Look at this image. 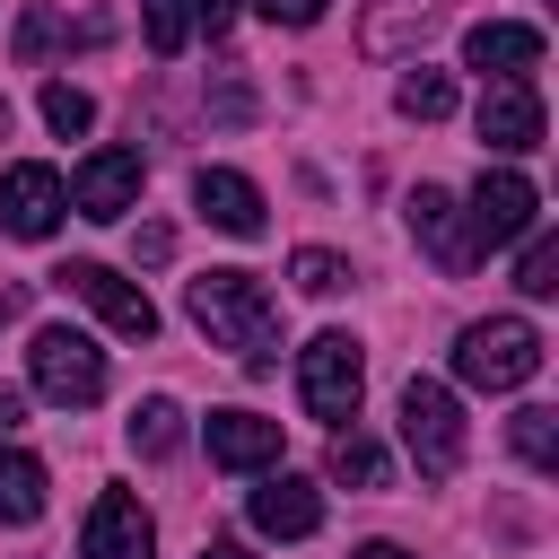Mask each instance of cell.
Masks as SVG:
<instances>
[{
  "mask_svg": "<svg viewBox=\"0 0 559 559\" xmlns=\"http://www.w3.org/2000/svg\"><path fill=\"white\" fill-rule=\"evenodd\" d=\"M183 314L210 332V349H227L236 367H271L280 358V297L253 271H201L183 280Z\"/></svg>",
  "mask_w": 559,
  "mask_h": 559,
  "instance_id": "cell-1",
  "label": "cell"
},
{
  "mask_svg": "<svg viewBox=\"0 0 559 559\" xmlns=\"http://www.w3.org/2000/svg\"><path fill=\"white\" fill-rule=\"evenodd\" d=\"M454 376L472 393H515V384L542 376V332L524 314H480V323L454 332Z\"/></svg>",
  "mask_w": 559,
  "mask_h": 559,
  "instance_id": "cell-2",
  "label": "cell"
},
{
  "mask_svg": "<svg viewBox=\"0 0 559 559\" xmlns=\"http://www.w3.org/2000/svg\"><path fill=\"white\" fill-rule=\"evenodd\" d=\"M26 384H35L44 402H61V411H87V402H105V349H96L79 323H35V341H26Z\"/></svg>",
  "mask_w": 559,
  "mask_h": 559,
  "instance_id": "cell-3",
  "label": "cell"
},
{
  "mask_svg": "<svg viewBox=\"0 0 559 559\" xmlns=\"http://www.w3.org/2000/svg\"><path fill=\"white\" fill-rule=\"evenodd\" d=\"M402 445H411V463H419V480H454L463 472V402L437 384V376H411L402 384Z\"/></svg>",
  "mask_w": 559,
  "mask_h": 559,
  "instance_id": "cell-4",
  "label": "cell"
},
{
  "mask_svg": "<svg viewBox=\"0 0 559 559\" xmlns=\"http://www.w3.org/2000/svg\"><path fill=\"white\" fill-rule=\"evenodd\" d=\"M358 393H367V358H358V341L349 332H314L306 349H297V402L314 411V419H358Z\"/></svg>",
  "mask_w": 559,
  "mask_h": 559,
  "instance_id": "cell-5",
  "label": "cell"
},
{
  "mask_svg": "<svg viewBox=\"0 0 559 559\" xmlns=\"http://www.w3.org/2000/svg\"><path fill=\"white\" fill-rule=\"evenodd\" d=\"M533 227H542V192H533L515 166H480V183H472V201H463L472 253H498V245H515V236H533Z\"/></svg>",
  "mask_w": 559,
  "mask_h": 559,
  "instance_id": "cell-6",
  "label": "cell"
},
{
  "mask_svg": "<svg viewBox=\"0 0 559 559\" xmlns=\"http://www.w3.org/2000/svg\"><path fill=\"white\" fill-rule=\"evenodd\" d=\"M52 288H70L79 306H96V314H105V332H122V341H148V332H157L148 288H140V280H122V271H105V262H61V271H52Z\"/></svg>",
  "mask_w": 559,
  "mask_h": 559,
  "instance_id": "cell-7",
  "label": "cell"
},
{
  "mask_svg": "<svg viewBox=\"0 0 559 559\" xmlns=\"http://www.w3.org/2000/svg\"><path fill=\"white\" fill-rule=\"evenodd\" d=\"M140 175H148V166H140V148H122V140H114V148H87V157L70 166V183H61V192H70V210H79V218H122V210L140 201Z\"/></svg>",
  "mask_w": 559,
  "mask_h": 559,
  "instance_id": "cell-8",
  "label": "cell"
},
{
  "mask_svg": "<svg viewBox=\"0 0 559 559\" xmlns=\"http://www.w3.org/2000/svg\"><path fill=\"white\" fill-rule=\"evenodd\" d=\"M445 17H454V0H367L358 9V52L367 61H411Z\"/></svg>",
  "mask_w": 559,
  "mask_h": 559,
  "instance_id": "cell-9",
  "label": "cell"
},
{
  "mask_svg": "<svg viewBox=\"0 0 559 559\" xmlns=\"http://www.w3.org/2000/svg\"><path fill=\"white\" fill-rule=\"evenodd\" d=\"M542 96H533V79H489L480 87V140L498 148V157H533L542 148Z\"/></svg>",
  "mask_w": 559,
  "mask_h": 559,
  "instance_id": "cell-10",
  "label": "cell"
},
{
  "mask_svg": "<svg viewBox=\"0 0 559 559\" xmlns=\"http://www.w3.org/2000/svg\"><path fill=\"white\" fill-rule=\"evenodd\" d=\"M148 550H157L148 507H140L131 489H105V498L87 507V524H79V559H148Z\"/></svg>",
  "mask_w": 559,
  "mask_h": 559,
  "instance_id": "cell-11",
  "label": "cell"
},
{
  "mask_svg": "<svg viewBox=\"0 0 559 559\" xmlns=\"http://www.w3.org/2000/svg\"><path fill=\"white\" fill-rule=\"evenodd\" d=\"M61 210H70V192H61V175H52V166H35V157H26V166H9V175H0V227H9V236H26V245H35V236H52V227H61Z\"/></svg>",
  "mask_w": 559,
  "mask_h": 559,
  "instance_id": "cell-12",
  "label": "cell"
},
{
  "mask_svg": "<svg viewBox=\"0 0 559 559\" xmlns=\"http://www.w3.org/2000/svg\"><path fill=\"white\" fill-rule=\"evenodd\" d=\"M253 533H271V542H306L314 524H323V489L306 480V472H262V489H253Z\"/></svg>",
  "mask_w": 559,
  "mask_h": 559,
  "instance_id": "cell-13",
  "label": "cell"
},
{
  "mask_svg": "<svg viewBox=\"0 0 559 559\" xmlns=\"http://www.w3.org/2000/svg\"><path fill=\"white\" fill-rule=\"evenodd\" d=\"M463 70H480V79H533V70H542V26L480 17V26L463 35Z\"/></svg>",
  "mask_w": 559,
  "mask_h": 559,
  "instance_id": "cell-14",
  "label": "cell"
},
{
  "mask_svg": "<svg viewBox=\"0 0 559 559\" xmlns=\"http://www.w3.org/2000/svg\"><path fill=\"white\" fill-rule=\"evenodd\" d=\"M201 437H210L218 472H271L280 463V419H262V411H210Z\"/></svg>",
  "mask_w": 559,
  "mask_h": 559,
  "instance_id": "cell-15",
  "label": "cell"
},
{
  "mask_svg": "<svg viewBox=\"0 0 559 559\" xmlns=\"http://www.w3.org/2000/svg\"><path fill=\"white\" fill-rule=\"evenodd\" d=\"M192 201H201V218H210V227H227V236H262V227H271L262 183H253V175H236V166H201V175H192Z\"/></svg>",
  "mask_w": 559,
  "mask_h": 559,
  "instance_id": "cell-16",
  "label": "cell"
},
{
  "mask_svg": "<svg viewBox=\"0 0 559 559\" xmlns=\"http://www.w3.org/2000/svg\"><path fill=\"white\" fill-rule=\"evenodd\" d=\"M402 218H411V236L445 262V271H472L480 253H472V236H463V210H454V192H437V183H419L411 201H402Z\"/></svg>",
  "mask_w": 559,
  "mask_h": 559,
  "instance_id": "cell-17",
  "label": "cell"
},
{
  "mask_svg": "<svg viewBox=\"0 0 559 559\" xmlns=\"http://www.w3.org/2000/svg\"><path fill=\"white\" fill-rule=\"evenodd\" d=\"M105 35V17H52V9H26L17 17V61H44V52H70V44H96Z\"/></svg>",
  "mask_w": 559,
  "mask_h": 559,
  "instance_id": "cell-18",
  "label": "cell"
},
{
  "mask_svg": "<svg viewBox=\"0 0 559 559\" xmlns=\"http://www.w3.org/2000/svg\"><path fill=\"white\" fill-rule=\"evenodd\" d=\"M44 515V463L0 445V524H35Z\"/></svg>",
  "mask_w": 559,
  "mask_h": 559,
  "instance_id": "cell-19",
  "label": "cell"
},
{
  "mask_svg": "<svg viewBox=\"0 0 559 559\" xmlns=\"http://www.w3.org/2000/svg\"><path fill=\"white\" fill-rule=\"evenodd\" d=\"M393 105H402V122H445L454 114V79L445 70H402V87H393Z\"/></svg>",
  "mask_w": 559,
  "mask_h": 559,
  "instance_id": "cell-20",
  "label": "cell"
},
{
  "mask_svg": "<svg viewBox=\"0 0 559 559\" xmlns=\"http://www.w3.org/2000/svg\"><path fill=\"white\" fill-rule=\"evenodd\" d=\"M323 472H332L341 489H376V480H384V445H376V437H358V428H341V437H332V454H323Z\"/></svg>",
  "mask_w": 559,
  "mask_h": 559,
  "instance_id": "cell-21",
  "label": "cell"
},
{
  "mask_svg": "<svg viewBox=\"0 0 559 559\" xmlns=\"http://www.w3.org/2000/svg\"><path fill=\"white\" fill-rule=\"evenodd\" d=\"M175 445H183V402L148 393V402L131 411V454H175Z\"/></svg>",
  "mask_w": 559,
  "mask_h": 559,
  "instance_id": "cell-22",
  "label": "cell"
},
{
  "mask_svg": "<svg viewBox=\"0 0 559 559\" xmlns=\"http://www.w3.org/2000/svg\"><path fill=\"white\" fill-rule=\"evenodd\" d=\"M507 437H515V454H524L533 472H559V411H542V402H524V411L507 419Z\"/></svg>",
  "mask_w": 559,
  "mask_h": 559,
  "instance_id": "cell-23",
  "label": "cell"
},
{
  "mask_svg": "<svg viewBox=\"0 0 559 559\" xmlns=\"http://www.w3.org/2000/svg\"><path fill=\"white\" fill-rule=\"evenodd\" d=\"M140 35H148L157 61H175L192 44V0H140Z\"/></svg>",
  "mask_w": 559,
  "mask_h": 559,
  "instance_id": "cell-24",
  "label": "cell"
},
{
  "mask_svg": "<svg viewBox=\"0 0 559 559\" xmlns=\"http://www.w3.org/2000/svg\"><path fill=\"white\" fill-rule=\"evenodd\" d=\"M288 280H297L306 297H341V288H349V262H341L332 245H297V253H288Z\"/></svg>",
  "mask_w": 559,
  "mask_h": 559,
  "instance_id": "cell-25",
  "label": "cell"
},
{
  "mask_svg": "<svg viewBox=\"0 0 559 559\" xmlns=\"http://www.w3.org/2000/svg\"><path fill=\"white\" fill-rule=\"evenodd\" d=\"M515 245H524V253H515V288H524V297H559V236L533 227V236H515Z\"/></svg>",
  "mask_w": 559,
  "mask_h": 559,
  "instance_id": "cell-26",
  "label": "cell"
},
{
  "mask_svg": "<svg viewBox=\"0 0 559 559\" xmlns=\"http://www.w3.org/2000/svg\"><path fill=\"white\" fill-rule=\"evenodd\" d=\"M44 122H52L61 140H79V131L96 122V96H87V87H70V79H44Z\"/></svg>",
  "mask_w": 559,
  "mask_h": 559,
  "instance_id": "cell-27",
  "label": "cell"
},
{
  "mask_svg": "<svg viewBox=\"0 0 559 559\" xmlns=\"http://www.w3.org/2000/svg\"><path fill=\"white\" fill-rule=\"evenodd\" d=\"M253 9H262L271 26H314V17L332 9V0H253Z\"/></svg>",
  "mask_w": 559,
  "mask_h": 559,
  "instance_id": "cell-28",
  "label": "cell"
},
{
  "mask_svg": "<svg viewBox=\"0 0 559 559\" xmlns=\"http://www.w3.org/2000/svg\"><path fill=\"white\" fill-rule=\"evenodd\" d=\"M236 9H245V0H192V26H210V35H227V26H236Z\"/></svg>",
  "mask_w": 559,
  "mask_h": 559,
  "instance_id": "cell-29",
  "label": "cell"
},
{
  "mask_svg": "<svg viewBox=\"0 0 559 559\" xmlns=\"http://www.w3.org/2000/svg\"><path fill=\"white\" fill-rule=\"evenodd\" d=\"M17 428H26V393H17V384H0V445H9Z\"/></svg>",
  "mask_w": 559,
  "mask_h": 559,
  "instance_id": "cell-30",
  "label": "cell"
},
{
  "mask_svg": "<svg viewBox=\"0 0 559 559\" xmlns=\"http://www.w3.org/2000/svg\"><path fill=\"white\" fill-rule=\"evenodd\" d=\"M175 253V227H140V262H166Z\"/></svg>",
  "mask_w": 559,
  "mask_h": 559,
  "instance_id": "cell-31",
  "label": "cell"
},
{
  "mask_svg": "<svg viewBox=\"0 0 559 559\" xmlns=\"http://www.w3.org/2000/svg\"><path fill=\"white\" fill-rule=\"evenodd\" d=\"M201 559H253V550H245L236 533H210V542H201Z\"/></svg>",
  "mask_w": 559,
  "mask_h": 559,
  "instance_id": "cell-32",
  "label": "cell"
},
{
  "mask_svg": "<svg viewBox=\"0 0 559 559\" xmlns=\"http://www.w3.org/2000/svg\"><path fill=\"white\" fill-rule=\"evenodd\" d=\"M349 559H411V550H402V542H358Z\"/></svg>",
  "mask_w": 559,
  "mask_h": 559,
  "instance_id": "cell-33",
  "label": "cell"
},
{
  "mask_svg": "<svg viewBox=\"0 0 559 559\" xmlns=\"http://www.w3.org/2000/svg\"><path fill=\"white\" fill-rule=\"evenodd\" d=\"M0 140H9V96H0Z\"/></svg>",
  "mask_w": 559,
  "mask_h": 559,
  "instance_id": "cell-34",
  "label": "cell"
}]
</instances>
